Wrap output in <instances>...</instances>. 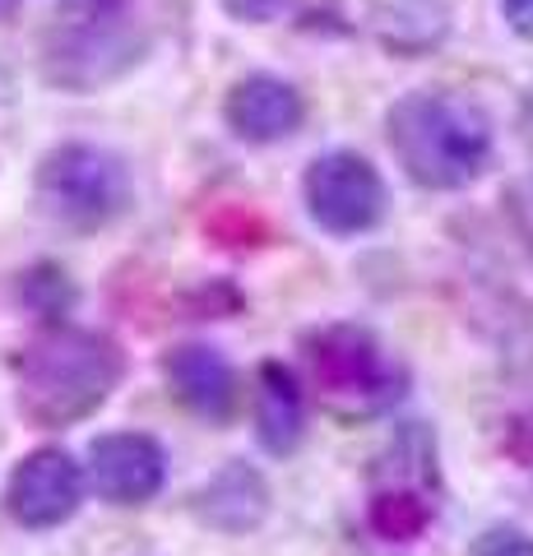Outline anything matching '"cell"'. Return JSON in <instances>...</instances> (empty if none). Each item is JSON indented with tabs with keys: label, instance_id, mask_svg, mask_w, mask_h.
Returning <instances> with one entry per match:
<instances>
[{
	"label": "cell",
	"instance_id": "cell-12",
	"mask_svg": "<svg viewBox=\"0 0 533 556\" xmlns=\"http://www.w3.org/2000/svg\"><path fill=\"white\" fill-rule=\"evenodd\" d=\"M195 510L204 525H214L223 533H246L269 515V486L251 464L232 459L204 482V492L195 496Z\"/></svg>",
	"mask_w": 533,
	"mask_h": 556
},
{
	"label": "cell",
	"instance_id": "cell-1",
	"mask_svg": "<svg viewBox=\"0 0 533 556\" xmlns=\"http://www.w3.org/2000/svg\"><path fill=\"white\" fill-rule=\"evenodd\" d=\"M385 144L422 190H464L492 167V116L464 93H404L385 112Z\"/></svg>",
	"mask_w": 533,
	"mask_h": 556
},
{
	"label": "cell",
	"instance_id": "cell-13",
	"mask_svg": "<svg viewBox=\"0 0 533 556\" xmlns=\"http://www.w3.org/2000/svg\"><path fill=\"white\" fill-rule=\"evenodd\" d=\"M432 519H436V501H427L422 492H408V486H390V492H376L371 501V529L385 543H413Z\"/></svg>",
	"mask_w": 533,
	"mask_h": 556
},
{
	"label": "cell",
	"instance_id": "cell-11",
	"mask_svg": "<svg viewBox=\"0 0 533 556\" xmlns=\"http://www.w3.org/2000/svg\"><path fill=\"white\" fill-rule=\"evenodd\" d=\"M255 437L269 455H292L306 437V399L283 362H265L255 376Z\"/></svg>",
	"mask_w": 533,
	"mask_h": 556
},
{
	"label": "cell",
	"instance_id": "cell-4",
	"mask_svg": "<svg viewBox=\"0 0 533 556\" xmlns=\"http://www.w3.org/2000/svg\"><path fill=\"white\" fill-rule=\"evenodd\" d=\"M302 357L325 408L339 417H371L404 399L408 376L390 348L363 325H325L302 339Z\"/></svg>",
	"mask_w": 533,
	"mask_h": 556
},
{
	"label": "cell",
	"instance_id": "cell-2",
	"mask_svg": "<svg viewBox=\"0 0 533 556\" xmlns=\"http://www.w3.org/2000/svg\"><path fill=\"white\" fill-rule=\"evenodd\" d=\"M122 376L126 357L107 334L56 325L33 339L14 362L20 413L33 427H75L107 404Z\"/></svg>",
	"mask_w": 533,
	"mask_h": 556
},
{
	"label": "cell",
	"instance_id": "cell-7",
	"mask_svg": "<svg viewBox=\"0 0 533 556\" xmlns=\"http://www.w3.org/2000/svg\"><path fill=\"white\" fill-rule=\"evenodd\" d=\"M79 501H84V468L61 445H42L24 455L5 482V510L24 529L65 525V519H75Z\"/></svg>",
	"mask_w": 533,
	"mask_h": 556
},
{
	"label": "cell",
	"instance_id": "cell-10",
	"mask_svg": "<svg viewBox=\"0 0 533 556\" xmlns=\"http://www.w3.org/2000/svg\"><path fill=\"white\" fill-rule=\"evenodd\" d=\"M163 380L172 399L204 422H223L237 408V371L210 343H177L163 357Z\"/></svg>",
	"mask_w": 533,
	"mask_h": 556
},
{
	"label": "cell",
	"instance_id": "cell-16",
	"mask_svg": "<svg viewBox=\"0 0 533 556\" xmlns=\"http://www.w3.org/2000/svg\"><path fill=\"white\" fill-rule=\"evenodd\" d=\"M502 5V14H506V24L520 33V38H529L533 42V0H496Z\"/></svg>",
	"mask_w": 533,
	"mask_h": 556
},
{
	"label": "cell",
	"instance_id": "cell-18",
	"mask_svg": "<svg viewBox=\"0 0 533 556\" xmlns=\"http://www.w3.org/2000/svg\"><path fill=\"white\" fill-rule=\"evenodd\" d=\"M524 126H529V139H533V102H529V116H524Z\"/></svg>",
	"mask_w": 533,
	"mask_h": 556
},
{
	"label": "cell",
	"instance_id": "cell-8",
	"mask_svg": "<svg viewBox=\"0 0 533 556\" xmlns=\"http://www.w3.org/2000/svg\"><path fill=\"white\" fill-rule=\"evenodd\" d=\"M89 482L112 506H149L167 482V450L144 431H107L89 445Z\"/></svg>",
	"mask_w": 533,
	"mask_h": 556
},
{
	"label": "cell",
	"instance_id": "cell-3",
	"mask_svg": "<svg viewBox=\"0 0 533 556\" xmlns=\"http://www.w3.org/2000/svg\"><path fill=\"white\" fill-rule=\"evenodd\" d=\"M149 51L135 0H61L42 33V79L61 93H98Z\"/></svg>",
	"mask_w": 533,
	"mask_h": 556
},
{
	"label": "cell",
	"instance_id": "cell-15",
	"mask_svg": "<svg viewBox=\"0 0 533 556\" xmlns=\"http://www.w3.org/2000/svg\"><path fill=\"white\" fill-rule=\"evenodd\" d=\"M223 10L242 24H274L297 10V0H223Z\"/></svg>",
	"mask_w": 533,
	"mask_h": 556
},
{
	"label": "cell",
	"instance_id": "cell-6",
	"mask_svg": "<svg viewBox=\"0 0 533 556\" xmlns=\"http://www.w3.org/2000/svg\"><path fill=\"white\" fill-rule=\"evenodd\" d=\"M306 214H312L325 232L334 237H357L371 232L385 218V181L363 153L353 149H330L306 167L302 177Z\"/></svg>",
	"mask_w": 533,
	"mask_h": 556
},
{
	"label": "cell",
	"instance_id": "cell-9",
	"mask_svg": "<svg viewBox=\"0 0 533 556\" xmlns=\"http://www.w3.org/2000/svg\"><path fill=\"white\" fill-rule=\"evenodd\" d=\"M223 121L246 144H279V139H292L302 130L306 98L297 93V84H288L279 75H246L228 89Z\"/></svg>",
	"mask_w": 533,
	"mask_h": 556
},
{
	"label": "cell",
	"instance_id": "cell-17",
	"mask_svg": "<svg viewBox=\"0 0 533 556\" xmlns=\"http://www.w3.org/2000/svg\"><path fill=\"white\" fill-rule=\"evenodd\" d=\"M14 5H20V0H0V14H10Z\"/></svg>",
	"mask_w": 533,
	"mask_h": 556
},
{
	"label": "cell",
	"instance_id": "cell-14",
	"mask_svg": "<svg viewBox=\"0 0 533 556\" xmlns=\"http://www.w3.org/2000/svg\"><path fill=\"white\" fill-rule=\"evenodd\" d=\"M473 556H533V533L524 529H510V525H496L473 543Z\"/></svg>",
	"mask_w": 533,
	"mask_h": 556
},
{
	"label": "cell",
	"instance_id": "cell-5",
	"mask_svg": "<svg viewBox=\"0 0 533 556\" xmlns=\"http://www.w3.org/2000/svg\"><path fill=\"white\" fill-rule=\"evenodd\" d=\"M135 181L122 153L102 144H61L38 163V204L47 218L75 232L112 228L130 208Z\"/></svg>",
	"mask_w": 533,
	"mask_h": 556
}]
</instances>
